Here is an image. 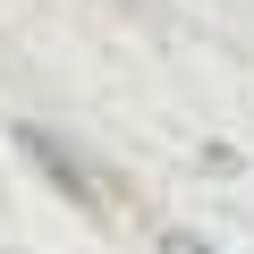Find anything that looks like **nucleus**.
<instances>
[{"instance_id":"nucleus-1","label":"nucleus","mask_w":254,"mask_h":254,"mask_svg":"<svg viewBox=\"0 0 254 254\" xmlns=\"http://www.w3.org/2000/svg\"><path fill=\"white\" fill-rule=\"evenodd\" d=\"M161 254H212L203 237H161Z\"/></svg>"}]
</instances>
